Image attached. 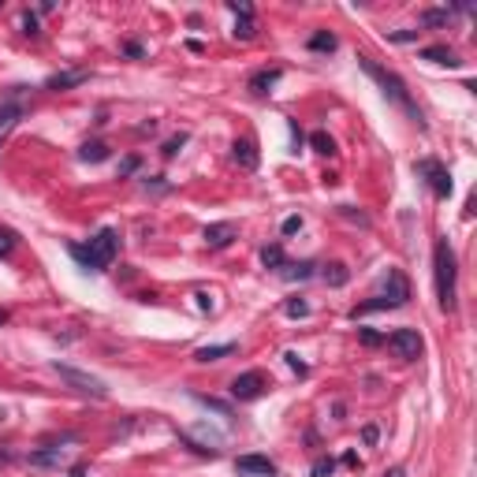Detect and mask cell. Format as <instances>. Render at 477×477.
<instances>
[{
    "label": "cell",
    "instance_id": "d6a6232c",
    "mask_svg": "<svg viewBox=\"0 0 477 477\" xmlns=\"http://www.w3.org/2000/svg\"><path fill=\"white\" fill-rule=\"evenodd\" d=\"M23 34H30V38H38V15H34V12H23Z\"/></svg>",
    "mask_w": 477,
    "mask_h": 477
},
{
    "label": "cell",
    "instance_id": "836d02e7",
    "mask_svg": "<svg viewBox=\"0 0 477 477\" xmlns=\"http://www.w3.org/2000/svg\"><path fill=\"white\" fill-rule=\"evenodd\" d=\"M283 358H287V365H291V369L298 373V377H306V373H309V369H306V362H302V358H298L295 351H287V354H283Z\"/></svg>",
    "mask_w": 477,
    "mask_h": 477
},
{
    "label": "cell",
    "instance_id": "3957f363",
    "mask_svg": "<svg viewBox=\"0 0 477 477\" xmlns=\"http://www.w3.org/2000/svg\"><path fill=\"white\" fill-rule=\"evenodd\" d=\"M433 272H436V298L440 309L451 314L455 309V280H458V265H455V250L447 238H436V250H433Z\"/></svg>",
    "mask_w": 477,
    "mask_h": 477
},
{
    "label": "cell",
    "instance_id": "277c9868",
    "mask_svg": "<svg viewBox=\"0 0 477 477\" xmlns=\"http://www.w3.org/2000/svg\"><path fill=\"white\" fill-rule=\"evenodd\" d=\"M52 369L60 373V380H68L75 392H82V396H94V399H105L108 396L105 380L94 377V373H82V369H75V365H63V362H57Z\"/></svg>",
    "mask_w": 477,
    "mask_h": 477
},
{
    "label": "cell",
    "instance_id": "7c38bea8",
    "mask_svg": "<svg viewBox=\"0 0 477 477\" xmlns=\"http://www.w3.org/2000/svg\"><path fill=\"white\" fill-rule=\"evenodd\" d=\"M235 470H238V474H261V477H272V474H276V463H272L269 455H238Z\"/></svg>",
    "mask_w": 477,
    "mask_h": 477
},
{
    "label": "cell",
    "instance_id": "44dd1931",
    "mask_svg": "<svg viewBox=\"0 0 477 477\" xmlns=\"http://www.w3.org/2000/svg\"><path fill=\"white\" fill-rule=\"evenodd\" d=\"M309 145H314V153H321V157H332V153H336V142H332V134H328V131H314V134H309Z\"/></svg>",
    "mask_w": 477,
    "mask_h": 477
},
{
    "label": "cell",
    "instance_id": "ba28073f",
    "mask_svg": "<svg viewBox=\"0 0 477 477\" xmlns=\"http://www.w3.org/2000/svg\"><path fill=\"white\" fill-rule=\"evenodd\" d=\"M384 343L392 347V354L403 358V362H410V358H418L421 354V336L414 332V328H396Z\"/></svg>",
    "mask_w": 477,
    "mask_h": 477
},
{
    "label": "cell",
    "instance_id": "5b68a950",
    "mask_svg": "<svg viewBox=\"0 0 477 477\" xmlns=\"http://www.w3.org/2000/svg\"><path fill=\"white\" fill-rule=\"evenodd\" d=\"M414 172L421 179L433 187V194L436 198H451V190H455V183H451V172L444 168L436 157H425V161H414Z\"/></svg>",
    "mask_w": 477,
    "mask_h": 477
},
{
    "label": "cell",
    "instance_id": "f1b7e54d",
    "mask_svg": "<svg viewBox=\"0 0 477 477\" xmlns=\"http://www.w3.org/2000/svg\"><path fill=\"white\" fill-rule=\"evenodd\" d=\"M198 403H201V407H209V410H216V414H232V407H227V403H220V399H209V396H194Z\"/></svg>",
    "mask_w": 477,
    "mask_h": 477
},
{
    "label": "cell",
    "instance_id": "484cf974",
    "mask_svg": "<svg viewBox=\"0 0 477 477\" xmlns=\"http://www.w3.org/2000/svg\"><path fill=\"white\" fill-rule=\"evenodd\" d=\"M336 474V458L332 455H321L314 466H309V477H332Z\"/></svg>",
    "mask_w": 477,
    "mask_h": 477
},
{
    "label": "cell",
    "instance_id": "7402d4cb",
    "mask_svg": "<svg viewBox=\"0 0 477 477\" xmlns=\"http://www.w3.org/2000/svg\"><path fill=\"white\" fill-rule=\"evenodd\" d=\"M79 157L90 161V164H101V161H108V145H105V142H86V145L79 150Z\"/></svg>",
    "mask_w": 477,
    "mask_h": 477
},
{
    "label": "cell",
    "instance_id": "8992f818",
    "mask_svg": "<svg viewBox=\"0 0 477 477\" xmlns=\"http://www.w3.org/2000/svg\"><path fill=\"white\" fill-rule=\"evenodd\" d=\"M377 295H380L384 302H388L392 309L407 306V302H410V280L403 276L399 269H388V276L380 280V291H377Z\"/></svg>",
    "mask_w": 477,
    "mask_h": 477
},
{
    "label": "cell",
    "instance_id": "2e32d148",
    "mask_svg": "<svg viewBox=\"0 0 477 477\" xmlns=\"http://www.w3.org/2000/svg\"><path fill=\"white\" fill-rule=\"evenodd\" d=\"M235 354V343H213V347H198L194 362H220V358Z\"/></svg>",
    "mask_w": 477,
    "mask_h": 477
},
{
    "label": "cell",
    "instance_id": "f35d334b",
    "mask_svg": "<svg viewBox=\"0 0 477 477\" xmlns=\"http://www.w3.org/2000/svg\"><path fill=\"white\" fill-rule=\"evenodd\" d=\"M298 227H302V216H287V220H283V235H295Z\"/></svg>",
    "mask_w": 477,
    "mask_h": 477
},
{
    "label": "cell",
    "instance_id": "603a6c76",
    "mask_svg": "<svg viewBox=\"0 0 477 477\" xmlns=\"http://www.w3.org/2000/svg\"><path fill=\"white\" fill-rule=\"evenodd\" d=\"M336 34H328V30H321V34H314V38H309V49L314 52H336Z\"/></svg>",
    "mask_w": 477,
    "mask_h": 477
},
{
    "label": "cell",
    "instance_id": "83f0119b",
    "mask_svg": "<svg viewBox=\"0 0 477 477\" xmlns=\"http://www.w3.org/2000/svg\"><path fill=\"white\" fill-rule=\"evenodd\" d=\"M15 243H19V235H15L12 227H0V258H8V254L15 250Z\"/></svg>",
    "mask_w": 477,
    "mask_h": 477
},
{
    "label": "cell",
    "instance_id": "4fadbf2b",
    "mask_svg": "<svg viewBox=\"0 0 477 477\" xmlns=\"http://www.w3.org/2000/svg\"><path fill=\"white\" fill-rule=\"evenodd\" d=\"M19 119H23V105H19V101H0V145H4V139L15 131Z\"/></svg>",
    "mask_w": 477,
    "mask_h": 477
},
{
    "label": "cell",
    "instance_id": "cb8c5ba5",
    "mask_svg": "<svg viewBox=\"0 0 477 477\" xmlns=\"http://www.w3.org/2000/svg\"><path fill=\"white\" fill-rule=\"evenodd\" d=\"M451 19V8H429V12H421V26H444Z\"/></svg>",
    "mask_w": 477,
    "mask_h": 477
},
{
    "label": "cell",
    "instance_id": "9a60e30c",
    "mask_svg": "<svg viewBox=\"0 0 477 477\" xmlns=\"http://www.w3.org/2000/svg\"><path fill=\"white\" fill-rule=\"evenodd\" d=\"M418 57H421V60H429V63H444V68H458L455 49H447V45H429V49H421Z\"/></svg>",
    "mask_w": 477,
    "mask_h": 477
},
{
    "label": "cell",
    "instance_id": "8d00e7d4",
    "mask_svg": "<svg viewBox=\"0 0 477 477\" xmlns=\"http://www.w3.org/2000/svg\"><path fill=\"white\" fill-rule=\"evenodd\" d=\"M339 213H343L347 220H358V224H362V227H369V216H365V213H354L351 205H339Z\"/></svg>",
    "mask_w": 477,
    "mask_h": 477
},
{
    "label": "cell",
    "instance_id": "ac0fdd59",
    "mask_svg": "<svg viewBox=\"0 0 477 477\" xmlns=\"http://www.w3.org/2000/svg\"><path fill=\"white\" fill-rule=\"evenodd\" d=\"M314 269H317L314 261H287L280 269V276L283 280H309V276H314Z\"/></svg>",
    "mask_w": 477,
    "mask_h": 477
},
{
    "label": "cell",
    "instance_id": "9c48e42d",
    "mask_svg": "<svg viewBox=\"0 0 477 477\" xmlns=\"http://www.w3.org/2000/svg\"><path fill=\"white\" fill-rule=\"evenodd\" d=\"M235 224L232 220H220V224H209L205 232H201V238H205V246H213V250H224V246L235 243Z\"/></svg>",
    "mask_w": 477,
    "mask_h": 477
},
{
    "label": "cell",
    "instance_id": "d4e9b609",
    "mask_svg": "<svg viewBox=\"0 0 477 477\" xmlns=\"http://www.w3.org/2000/svg\"><path fill=\"white\" fill-rule=\"evenodd\" d=\"M183 145H187V131H179V134H172V139H168V142H164V145H161V157H164V161H172V157H176V153L183 150Z\"/></svg>",
    "mask_w": 477,
    "mask_h": 477
},
{
    "label": "cell",
    "instance_id": "d590c367",
    "mask_svg": "<svg viewBox=\"0 0 477 477\" xmlns=\"http://www.w3.org/2000/svg\"><path fill=\"white\" fill-rule=\"evenodd\" d=\"M123 57H131V60H142L145 57V49L139 41H123Z\"/></svg>",
    "mask_w": 477,
    "mask_h": 477
},
{
    "label": "cell",
    "instance_id": "5bb4252c",
    "mask_svg": "<svg viewBox=\"0 0 477 477\" xmlns=\"http://www.w3.org/2000/svg\"><path fill=\"white\" fill-rule=\"evenodd\" d=\"M232 157L238 161V164H243V168L246 172H254V168H258V145H254V139H235L232 142Z\"/></svg>",
    "mask_w": 477,
    "mask_h": 477
},
{
    "label": "cell",
    "instance_id": "ab89813d",
    "mask_svg": "<svg viewBox=\"0 0 477 477\" xmlns=\"http://www.w3.org/2000/svg\"><path fill=\"white\" fill-rule=\"evenodd\" d=\"M287 127H291V142H295V153H298V145H302V131H298L295 119H287Z\"/></svg>",
    "mask_w": 477,
    "mask_h": 477
},
{
    "label": "cell",
    "instance_id": "6da1fadb",
    "mask_svg": "<svg viewBox=\"0 0 477 477\" xmlns=\"http://www.w3.org/2000/svg\"><path fill=\"white\" fill-rule=\"evenodd\" d=\"M68 254L75 258L82 269H90V272H105L108 265L116 261V254H119V232L116 227H101V232L90 238V243H71L68 246Z\"/></svg>",
    "mask_w": 477,
    "mask_h": 477
},
{
    "label": "cell",
    "instance_id": "b9f144b4",
    "mask_svg": "<svg viewBox=\"0 0 477 477\" xmlns=\"http://www.w3.org/2000/svg\"><path fill=\"white\" fill-rule=\"evenodd\" d=\"M68 477H90V470H86V466H71Z\"/></svg>",
    "mask_w": 477,
    "mask_h": 477
},
{
    "label": "cell",
    "instance_id": "e575fe53",
    "mask_svg": "<svg viewBox=\"0 0 477 477\" xmlns=\"http://www.w3.org/2000/svg\"><path fill=\"white\" fill-rule=\"evenodd\" d=\"M139 157H123V161H119V176H134V172H139Z\"/></svg>",
    "mask_w": 477,
    "mask_h": 477
},
{
    "label": "cell",
    "instance_id": "7bdbcfd3",
    "mask_svg": "<svg viewBox=\"0 0 477 477\" xmlns=\"http://www.w3.org/2000/svg\"><path fill=\"white\" fill-rule=\"evenodd\" d=\"M4 463H12V451H8L4 444H0V466H4Z\"/></svg>",
    "mask_w": 477,
    "mask_h": 477
},
{
    "label": "cell",
    "instance_id": "4316f807",
    "mask_svg": "<svg viewBox=\"0 0 477 477\" xmlns=\"http://www.w3.org/2000/svg\"><path fill=\"white\" fill-rule=\"evenodd\" d=\"M235 38L238 41H254V34H258V26H254V19H235Z\"/></svg>",
    "mask_w": 477,
    "mask_h": 477
},
{
    "label": "cell",
    "instance_id": "30bf717a",
    "mask_svg": "<svg viewBox=\"0 0 477 477\" xmlns=\"http://www.w3.org/2000/svg\"><path fill=\"white\" fill-rule=\"evenodd\" d=\"M86 79H90V71H86V68H75V71H57V75H49V79H45V90H52V94H63V90H75V86H82Z\"/></svg>",
    "mask_w": 477,
    "mask_h": 477
},
{
    "label": "cell",
    "instance_id": "60d3db41",
    "mask_svg": "<svg viewBox=\"0 0 477 477\" xmlns=\"http://www.w3.org/2000/svg\"><path fill=\"white\" fill-rule=\"evenodd\" d=\"M377 436H380L377 425H365V429H362V440H365V444H377Z\"/></svg>",
    "mask_w": 477,
    "mask_h": 477
},
{
    "label": "cell",
    "instance_id": "f6af8a7d",
    "mask_svg": "<svg viewBox=\"0 0 477 477\" xmlns=\"http://www.w3.org/2000/svg\"><path fill=\"white\" fill-rule=\"evenodd\" d=\"M0 325H8V309H0Z\"/></svg>",
    "mask_w": 477,
    "mask_h": 477
},
{
    "label": "cell",
    "instance_id": "74e56055",
    "mask_svg": "<svg viewBox=\"0 0 477 477\" xmlns=\"http://www.w3.org/2000/svg\"><path fill=\"white\" fill-rule=\"evenodd\" d=\"M392 41H418V30H392Z\"/></svg>",
    "mask_w": 477,
    "mask_h": 477
},
{
    "label": "cell",
    "instance_id": "f546056e",
    "mask_svg": "<svg viewBox=\"0 0 477 477\" xmlns=\"http://www.w3.org/2000/svg\"><path fill=\"white\" fill-rule=\"evenodd\" d=\"M358 339H362L365 347H380V343H384V336L373 332V328H358Z\"/></svg>",
    "mask_w": 477,
    "mask_h": 477
},
{
    "label": "cell",
    "instance_id": "4dcf8cb0",
    "mask_svg": "<svg viewBox=\"0 0 477 477\" xmlns=\"http://www.w3.org/2000/svg\"><path fill=\"white\" fill-rule=\"evenodd\" d=\"M283 309H287V317H309V306H306L302 298H291Z\"/></svg>",
    "mask_w": 477,
    "mask_h": 477
},
{
    "label": "cell",
    "instance_id": "ffe728a7",
    "mask_svg": "<svg viewBox=\"0 0 477 477\" xmlns=\"http://www.w3.org/2000/svg\"><path fill=\"white\" fill-rule=\"evenodd\" d=\"M261 265H265V269H283V265H287V254H283V246H276V243H272V246H265V250H261Z\"/></svg>",
    "mask_w": 477,
    "mask_h": 477
},
{
    "label": "cell",
    "instance_id": "e0dca14e",
    "mask_svg": "<svg viewBox=\"0 0 477 477\" xmlns=\"http://www.w3.org/2000/svg\"><path fill=\"white\" fill-rule=\"evenodd\" d=\"M321 280H325L328 287H343V283L351 280V272H347L343 261H332V265H325V269H321Z\"/></svg>",
    "mask_w": 477,
    "mask_h": 477
},
{
    "label": "cell",
    "instance_id": "ee69618b",
    "mask_svg": "<svg viewBox=\"0 0 477 477\" xmlns=\"http://www.w3.org/2000/svg\"><path fill=\"white\" fill-rule=\"evenodd\" d=\"M384 477H407V470H403V466H392V470L384 474Z\"/></svg>",
    "mask_w": 477,
    "mask_h": 477
},
{
    "label": "cell",
    "instance_id": "52a82bcc",
    "mask_svg": "<svg viewBox=\"0 0 477 477\" xmlns=\"http://www.w3.org/2000/svg\"><path fill=\"white\" fill-rule=\"evenodd\" d=\"M265 388H269V380H265L261 369H246V373H238V377L232 380V396L238 403H250V399L265 396Z\"/></svg>",
    "mask_w": 477,
    "mask_h": 477
},
{
    "label": "cell",
    "instance_id": "d6986e66",
    "mask_svg": "<svg viewBox=\"0 0 477 477\" xmlns=\"http://www.w3.org/2000/svg\"><path fill=\"white\" fill-rule=\"evenodd\" d=\"M63 447H45V451H30V466H60L63 463Z\"/></svg>",
    "mask_w": 477,
    "mask_h": 477
},
{
    "label": "cell",
    "instance_id": "8fae6325",
    "mask_svg": "<svg viewBox=\"0 0 477 477\" xmlns=\"http://www.w3.org/2000/svg\"><path fill=\"white\" fill-rule=\"evenodd\" d=\"M283 79V71L280 68H265V71H258V75H250V82H246V90H250L254 97H269L272 94V86Z\"/></svg>",
    "mask_w": 477,
    "mask_h": 477
},
{
    "label": "cell",
    "instance_id": "7a4b0ae2",
    "mask_svg": "<svg viewBox=\"0 0 477 477\" xmlns=\"http://www.w3.org/2000/svg\"><path fill=\"white\" fill-rule=\"evenodd\" d=\"M358 63H362V71H365V75H369L373 82H377V86L384 90V97H392V101H396V105L403 108V112H407L410 119H414V123L418 127H425V119H421V108L414 105V101H410V90H407V82H403L399 75H396V71H388V68H380V63L377 60H358Z\"/></svg>",
    "mask_w": 477,
    "mask_h": 477
},
{
    "label": "cell",
    "instance_id": "1f68e13d",
    "mask_svg": "<svg viewBox=\"0 0 477 477\" xmlns=\"http://www.w3.org/2000/svg\"><path fill=\"white\" fill-rule=\"evenodd\" d=\"M235 12V19H254V8L246 4V0H232V4H227Z\"/></svg>",
    "mask_w": 477,
    "mask_h": 477
}]
</instances>
